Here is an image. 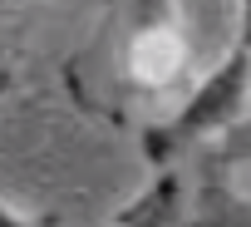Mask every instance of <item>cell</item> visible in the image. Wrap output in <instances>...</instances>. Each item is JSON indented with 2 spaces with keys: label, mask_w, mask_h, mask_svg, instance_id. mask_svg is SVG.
<instances>
[{
  "label": "cell",
  "mask_w": 251,
  "mask_h": 227,
  "mask_svg": "<svg viewBox=\"0 0 251 227\" xmlns=\"http://www.w3.org/2000/svg\"><path fill=\"white\" fill-rule=\"evenodd\" d=\"M246 104H251V50L246 45H231L222 55V64L207 69V79L187 94V104L173 114V119L158 124V129H148V139H143L148 163L153 168H168L182 148H192V143L231 129L246 114Z\"/></svg>",
  "instance_id": "1"
},
{
  "label": "cell",
  "mask_w": 251,
  "mask_h": 227,
  "mask_svg": "<svg viewBox=\"0 0 251 227\" xmlns=\"http://www.w3.org/2000/svg\"><path fill=\"white\" fill-rule=\"evenodd\" d=\"M236 45L251 50V0H241V10H236Z\"/></svg>",
  "instance_id": "2"
}]
</instances>
